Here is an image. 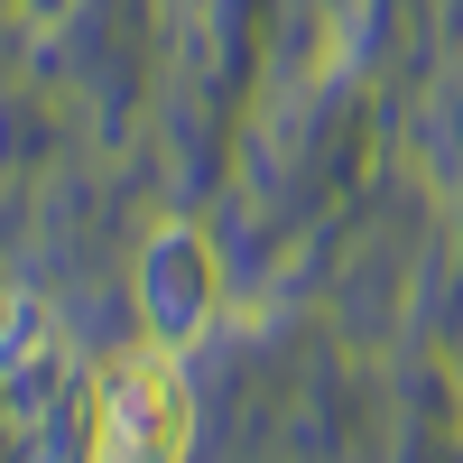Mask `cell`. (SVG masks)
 Instances as JSON below:
<instances>
[{
  "instance_id": "6da1fadb",
  "label": "cell",
  "mask_w": 463,
  "mask_h": 463,
  "mask_svg": "<svg viewBox=\"0 0 463 463\" xmlns=\"http://www.w3.org/2000/svg\"><path fill=\"white\" fill-rule=\"evenodd\" d=\"M195 399H185L176 353H121L93 399V463H185Z\"/></svg>"
},
{
  "instance_id": "3957f363",
  "label": "cell",
  "mask_w": 463,
  "mask_h": 463,
  "mask_svg": "<svg viewBox=\"0 0 463 463\" xmlns=\"http://www.w3.org/2000/svg\"><path fill=\"white\" fill-rule=\"evenodd\" d=\"M56 371H65V334L47 325V306L37 297H0V390L28 399V390H47Z\"/></svg>"
},
{
  "instance_id": "7a4b0ae2",
  "label": "cell",
  "mask_w": 463,
  "mask_h": 463,
  "mask_svg": "<svg viewBox=\"0 0 463 463\" xmlns=\"http://www.w3.org/2000/svg\"><path fill=\"white\" fill-rule=\"evenodd\" d=\"M139 288H148V325L167 343L204 334V316H213V250H204V232H185V222L158 232L148 260H139Z\"/></svg>"
}]
</instances>
